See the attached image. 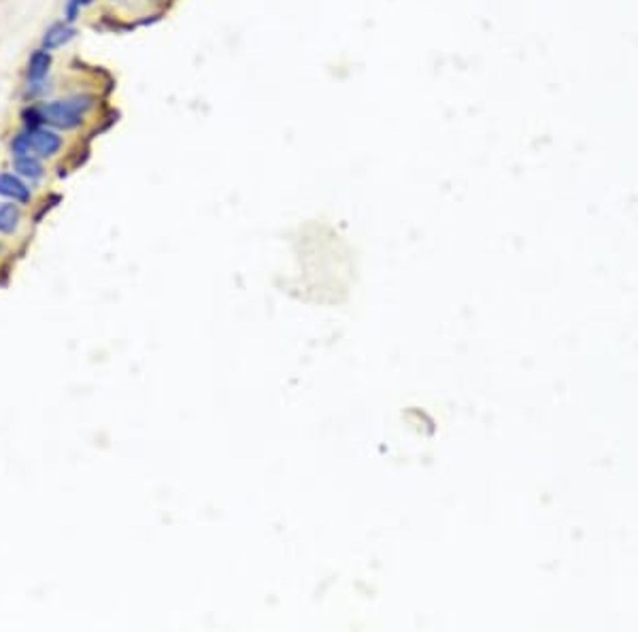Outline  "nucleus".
<instances>
[{
	"label": "nucleus",
	"mask_w": 638,
	"mask_h": 632,
	"mask_svg": "<svg viewBox=\"0 0 638 632\" xmlns=\"http://www.w3.org/2000/svg\"><path fill=\"white\" fill-rule=\"evenodd\" d=\"M26 133L30 137L32 154H36L41 158H54L62 149V137L58 133H54V130L34 128V130H26Z\"/></svg>",
	"instance_id": "obj_2"
},
{
	"label": "nucleus",
	"mask_w": 638,
	"mask_h": 632,
	"mask_svg": "<svg viewBox=\"0 0 638 632\" xmlns=\"http://www.w3.org/2000/svg\"><path fill=\"white\" fill-rule=\"evenodd\" d=\"M92 3H94V0H79L81 7H87V5H92Z\"/></svg>",
	"instance_id": "obj_11"
},
{
	"label": "nucleus",
	"mask_w": 638,
	"mask_h": 632,
	"mask_svg": "<svg viewBox=\"0 0 638 632\" xmlns=\"http://www.w3.org/2000/svg\"><path fill=\"white\" fill-rule=\"evenodd\" d=\"M21 117H24V124H26V128H28V130L41 128V124H43L41 109H36V106H28V109H24V113H21Z\"/></svg>",
	"instance_id": "obj_9"
},
{
	"label": "nucleus",
	"mask_w": 638,
	"mask_h": 632,
	"mask_svg": "<svg viewBox=\"0 0 638 632\" xmlns=\"http://www.w3.org/2000/svg\"><path fill=\"white\" fill-rule=\"evenodd\" d=\"M0 196H5V199L19 203V205H26L32 199L30 188L17 175H13V172H3V175H0Z\"/></svg>",
	"instance_id": "obj_3"
},
{
	"label": "nucleus",
	"mask_w": 638,
	"mask_h": 632,
	"mask_svg": "<svg viewBox=\"0 0 638 632\" xmlns=\"http://www.w3.org/2000/svg\"><path fill=\"white\" fill-rule=\"evenodd\" d=\"M79 11H81V5H79V0H69L66 3V9H64V15H66V21H75L77 19V15H79Z\"/></svg>",
	"instance_id": "obj_10"
},
{
	"label": "nucleus",
	"mask_w": 638,
	"mask_h": 632,
	"mask_svg": "<svg viewBox=\"0 0 638 632\" xmlns=\"http://www.w3.org/2000/svg\"><path fill=\"white\" fill-rule=\"evenodd\" d=\"M21 222V211L13 203L0 205V232L3 234H13Z\"/></svg>",
	"instance_id": "obj_7"
},
{
	"label": "nucleus",
	"mask_w": 638,
	"mask_h": 632,
	"mask_svg": "<svg viewBox=\"0 0 638 632\" xmlns=\"http://www.w3.org/2000/svg\"><path fill=\"white\" fill-rule=\"evenodd\" d=\"M13 168L19 177H26L30 181H36L43 177V164L34 158V156H21V158H13Z\"/></svg>",
	"instance_id": "obj_6"
},
{
	"label": "nucleus",
	"mask_w": 638,
	"mask_h": 632,
	"mask_svg": "<svg viewBox=\"0 0 638 632\" xmlns=\"http://www.w3.org/2000/svg\"><path fill=\"white\" fill-rule=\"evenodd\" d=\"M49 69H52V54L45 52V49L34 52L30 56V60H28V73H26L28 81H32V83L43 81V79L47 77Z\"/></svg>",
	"instance_id": "obj_5"
},
{
	"label": "nucleus",
	"mask_w": 638,
	"mask_h": 632,
	"mask_svg": "<svg viewBox=\"0 0 638 632\" xmlns=\"http://www.w3.org/2000/svg\"><path fill=\"white\" fill-rule=\"evenodd\" d=\"M75 36V28L69 24V21H60V24H54L45 36H43V49L45 52H54L62 45H66L71 38Z\"/></svg>",
	"instance_id": "obj_4"
},
{
	"label": "nucleus",
	"mask_w": 638,
	"mask_h": 632,
	"mask_svg": "<svg viewBox=\"0 0 638 632\" xmlns=\"http://www.w3.org/2000/svg\"><path fill=\"white\" fill-rule=\"evenodd\" d=\"M92 106V98L75 96L69 100H56L41 106L43 124L54 126L58 130H75L83 124V115Z\"/></svg>",
	"instance_id": "obj_1"
},
{
	"label": "nucleus",
	"mask_w": 638,
	"mask_h": 632,
	"mask_svg": "<svg viewBox=\"0 0 638 632\" xmlns=\"http://www.w3.org/2000/svg\"><path fill=\"white\" fill-rule=\"evenodd\" d=\"M11 154H13V158H21V156H30V154H32L28 133H21V135L13 137V141H11Z\"/></svg>",
	"instance_id": "obj_8"
}]
</instances>
